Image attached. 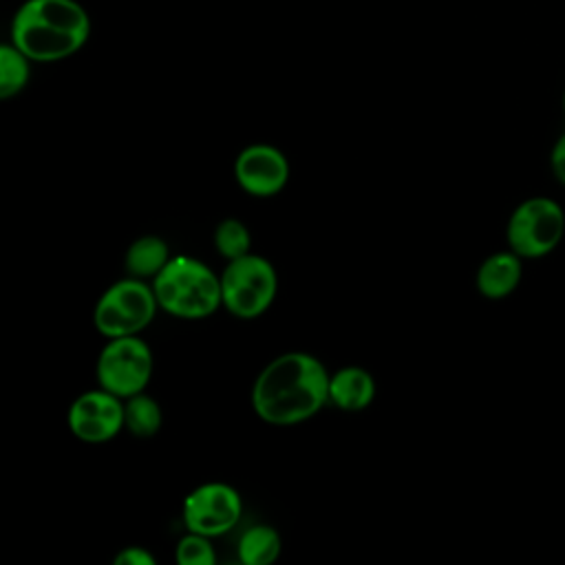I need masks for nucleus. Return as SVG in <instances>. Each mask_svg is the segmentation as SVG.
Segmentation results:
<instances>
[{"label":"nucleus","mask_w":565,"mask_h":565,"mask_svg":"<svg viewBox=\"0 0 565 565\" xmlns=\"http://www.w3.org/2000/svg\"><path fill=\"white\" fill-rule=\"evenodd\" d=\"M329 377L318 358L302 351L282 353L254 382V413L271 426L300 424L329 402Z\"/></svg>","instance_id":"1"},{"label":"nucleus","mask_w":565,"mask_h":565,"mask_svg":"<svg viewBox=\"0 0 565 565\" xmlns=\"http://www.w3.org/2000/svg\"><path fill=\"white\" fill-rule=\"evenodd\" d=\"M90 35V18L75 0H26L13 15L11 44L33 62L77 53Z\"/></svg>","instance_id":"2"},{"label":"nucleus","mask_w":565,"mask_h":565,"mask_svg":"<svg viewBox=\"0 0 565 565\" xmlns=\"http://www.w3.org/2000/svg\"><path fill=\"white\" fill-rule=\"evenodd\" d=\"M159 309L174 318L201 320L221 305V278L199 258L177 256L152 278Z\"/></svg>","instance_id":"3"},{"label":"nucleus","mask_w":565,"mask_h":565,"mask_svg":"<svg viewBox=\"0 0 565 565\" xmlns=\"http://www.w3.org/2000/svg\"><path fill=\"white\" fill-rule=\"evenodd\" d=\"M276 291L278 276L274 265L252 252L230 260L221 274L223 307L241 320H252L265 313L271 307Z\"/></svg>","instance_id":"4"},{"label":"nucleus","mask_w":565,"mask_h":565,"mask_svg":"<svg viewBox=\"0 0 565 565\" xmlns=\"http://www.w3.org/2000/svg\"><path fill=\"white\" fill-rule=\"evenodd\" d=\"M159 309L152 285L143 278H124L113 282L95 305V327L106 338L137 335Z\"/></svg>","instance_id":"5"},{"label":"nucleus","mask_w":565,"mask_h":565,"mask_svg":"<svg viewBox=\"0 0 565 565\" xmlns=\"http://www.w3.org/2000/svg\"><path fill=\"white\" fill-rule=\"evenodd\" d=\"M565 234L563 207L547 196L525 199L510 214L505 238L521 258H541L550 254Z\"/></svg>","instance_id":"6"},{"label":"nucleus","mask_w":565,"mask_h":565,"mask_svg":"<svg viewBox=\"0 0 565 565\" xmlns=\"http://www.w3.org/2000/svg\"><path fill=\"white\" fill-rule=\"evenodd\" d=\"M152 375L150 347L137 335L108 338L97 358V382L102 388L126 399L146 388Z\"/></svg>","instance_id":"7"},{"label":"nucleus","mask_w":565,"mask_h":565,"mask_svg":"<svg viewBox=\"0 0 565 565\" xmlns=\"http://www.w3.org/2000/svg\"><path fill=\"white\" fill-rule=\"evenodd\" d=\"M241 494L221 481L194 488L183 501V523L188 532L210 539L227 534L241 521Z\"/></svg>","instance_id":"8"},{"label":"nucleus","mask_w":565,"mask_h":565,"mask_svg":"<svg viewBox=\"0 0 565 565\" xmlns=\"http://www.w3.org/2000/svg\"><path fill=\"white\" fill-rule=\"evenodd\" d=\"M124 426L121 397L102 386L82 393L68 408V428L86 444L110 441Z\"/></svg>","instance_id":"9"},{"label":"nucleus","mask_w":565,"mask_h":565,"mask_svg":"<svg viewBox=\"0 0 565 565\" xmlns=\"http://www.w3.org/2000/svg\"><path fill=\"white\" fill-rule=\"evenodd\" d=\"M238 185L258 199L278 194L289 181L287 157L269 143H252L241 150L234 163Z\"/></svg>","instance_id":"10"},{"label":"nucleus","mask_w":565,"mask_h":565,"mask_svg":"<svg viewBox=\"0 0 565 565\" xmlns=\"http://www.w3.org/2000/svg\"><path fill=\"white\" fill-rule=\"evenodd\" d=\"M375 397V380L362 366H342L329 377V402L347 413L371 406Z\"/></svg>","instance_id":"11"},{"label":"nucleus","mask_w":565,"mask_h":565,"mask_svg":"<svg viewBox=\"0 0 565 565\" xmlns=\"http://www.w3.org/2000/svg\"><path fill=\"white\" fill-rule=\"evenodd\" d=\"M521 256L516 252H497L488 256L477 269V289L490 300L510 296L521 282Z\"/></svg>","instance_id":"12"},{"label":"nucleus","mask_w":565,"mask_h":565,"mask_svg":"<svg viewBox=\"0 0 565 565\" xmlns=\"http://www.w3.org/2000/svg\"><path fill=\"white\" fill-rule=\"evenodd\" d=\"M170 260L168 243L159 236H141L126 252V271L132 278H154Z\"/></svg>","instance_id":"13"},{"label":"nucleus","mask_w":565,"mask_h":565,"mask_svg":"<svg viewBox=\"0 0 565 565\" xmlns=\"http://www.w3.org/2000/svg\"><path fill=\"white\" fill-rule=\"evenodd\" d=\"M280 556V536L271 525H252L238 539V561L269 565Z\"/></svg>","instance_id":"14"},{"label":"nucleus","mask_w":565,"mask_h":565,"mask_svg":"<svg viewBox=\"0 0 565 565\" xmlns=\"http://www.w3.org/2000/svg\"><path fill=\"white\" fill-rule=\"evenodd\" d=\"M161 422H163V415L157 399H152L150 395H143V391L132 397H126L124 424L135 437H152L154 433H159Z\"/></svg>","instance_id":"15"},{"label":"nucleus","mask_w":565,"mask_h":565,"mask_svg":"<svg viewBox=\"0 0 565 565\" xmlns=\"http://www.w3.org/2000/svg\"><path fill=\"white\" fill-rule=\"evenodd\" d=\"M29 57L13 44L0 46V97L18 95L29 82Z\"/></svg>","instance_id":"16"},{"label":"nucleus","mask_w":565,"mask_h":565,"mask_svg":"<svg viewBox=\"0 0 565 565\" xmlns=\"http://www.w3.org/2000/svg\"><path fill=\"white\" fill-rule=\"evenodd\" d=\"M214 247L227 260L241 258V256L249 254L252 234L243 221L225 218L214 230Z\"/></svg>","instance_id":"17"},{"label":"nucleus","mask_w":565,"mask_h":565,"mask_svg":"<svg viewBox=\"0 0 565 565\" xmlns=\"http://www.w3.org/2000/svg\"><path fill=\"white\" fill-rule=\"evenodd\" d=\"M174 556H177L179 565H214V561H216L210 536H203L196 532H188L179 541Z\"/></svg>","instance_id":"18"},{"label":"nucleus","mask_w":565,"mask_h":565,"mask_svg":"<svg viewBox=\"0 0 565 565\" xmlns=\"http://www.w3.org/2000/svg\"><path fill=\"white\" fill-rule=\"evenodd\" d=\"M152 563H154V556L148 550L137 545H130L115 556V565H152Z\"/></svg>","instance_id":"19"},{"label":"nucleus","mask_w":565,"mask_h":565,"mask_svg":"<svg viewBox=\"0 0 565 565\" xmlns=\"http://www.w3.org/2000/svg\"><path fill=\"white\" fill-rule=\"evenodd\" d=\"M550 163H552L554 177L565 185V132L556 139V143H554V148H552Z\"/></svg>","instance_id":"20"},{"label":"nucleus","mask_w":565,"mask_h":565,"mask_svg":"<svg viewBox=\"0 0 565 565\" xmlns=\"http://www.w3.org/2000/svg\"><path fill=\"white\" fill-rule=\"evenodd\" d=\"M563 113H565V90H563Z\"/></svg>","instance_id":"21"}]
</instances>
